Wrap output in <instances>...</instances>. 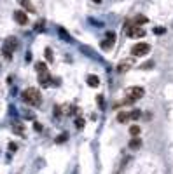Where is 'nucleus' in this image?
I'll return each mask as SVG.
<instances>
[{
  "label": "nucleus",
  "instance_id": "obj_20",
  "mask_svg": "<svg viewBox=\"0 0 173 174\" xmlns=\"http://www.w3.org/2000/svg\"><path fill=\"white\" fill-rule=\"evenodd\" d=\"M33 129H35L37 132H40V131H42V124H39V122H33Z\"/></svg>",
  "mask_w": 173,
  "mask_h": 174
},
{
  "label": "nucleus",
  "instance_id": "obj_8",
  "mask_svg": "<svg viewBox=\"0 0 173 174\" xmlns=\"http://www.w3.org/2000/svg\"><path fill=\"white\" fill-rule=\"evenodd\" d=\"M86 82H88L89 87H98V85H100V78H98L96 75H88Z\"/></svg>",
  "mask_w": 173,
  "mask_h": 174
},
{
  "label": "nucleus",
  "instance_id": "obj_1",
  "mask_svg": "<svg viewBox=\"0 0 173 174\" xmlns=\"http://www.w3.org/2000/svg\"><path fill=\"white\" fill-rule=\"evenodd\" d=\"M21 98H23V101L26 105H33V106H39L40 101H42V96H40V92L35 87H28L26 91H23Z\"/></svg>",
  "mask_w": 173,
  "mask_h": 174
},
{
  "label": "nucleus",
  "instance_id": "obj_9",
  "mask_svg": "<svg viewBox=\"0 0 173 174\" xmlns=\"http://www.w3.org/2000/svg\"><path fill=\"white\" fill-rule=\"evenodd\" d=\"M128 120H130V113H128V112H119V113H117V122L124 124V122H128Z\"/></svg>",
  "mask_w": 173,
  "mask_h": 174
},
{
  "label": "nucleus",
  "instance_id": "obj_21",
  "mask_svg": "<svg viewBox=\"0 0 173 174\" xmlns=\"http://www.w3.org/2000/svg\"><path fill=\"white\" fill-rule=\"evenodd\" d=\"M9 150H11V152H16V150H18L16 143H11V145H9Z\"/></svg>",
  "mask_w": 173,
  "mask_h": 174
},
{
  "label": "nucleus",
  "instance_id": "obj_4",
  "mask_svg": "<svg viewBox=\"0 0 173 174\" xmlns=\"http://www.w3.org/2000/svg\"><path fill=\"white\" fill-rule=\"evenodd\" d=\"M114 42H116V33H114V31H109V33H107V38L102 42V49H103V51H110L112 45H114Z\"/></svg>",
  "mask_w": 173,
  "mask_h": 174
},
{
  "label": "nucleus",
  "instance_id": "obj_3",
  "mask_svg": "<svg viewBox=\"0 0 173 174\" xmlns=\"http://www.w3.org/2000/svg\"><path fill=\"white\" fill-rule=\"evenodd\" d=\"M144 94H145V91H144V87H131L130 89V92H128V99L126 101H123V103H133V101H137V99H140V98H144Z\"/></svg>",
  "mask_w": 173,
  "mask_h": 174
},
{
  "label": "nucleus",
  "instance_id": "obj_11",
  "mask_svg": "<svg viewBox=\"0 0 173 174\" xmlns=\"http://www.w3.org/2000/svg\"><path fill=\"white\" fill-rule=\"evenodd\" d=\"M142 146V139L140 138H133L131 141H130V148L131 150H137V148H140Z\"/></svg>",
  "mask_w": 173,
  "mask_h": 174
},
{
  "label": "nucleus",
  "instance_id": "obj_14",
  "mask_svg": "<svg viewBox=\"0 0 173 174\" xmlns=\"http://www.w3.org/2000/svg\"><path fill=\"white\" fill-rule=\"evenodd\" d=\"M35 70H37L39 73H44V71H47V66H46V63H37V64H35Z\"/></svg>",
  "mask_w": 173,
  "mask_h": 174
},
{
  "label": "nucleus",
  "instance_id": "obj_18",
  "mask_svg": "<svg viewBox=\"0 0 173 174\" xmlns=\"http://www.w3.org/2000/svg\"><path fill=\"white\" fill-rule=\"evenodd\" d=\"M75 127H77V129H82V127H84V119H81V117L75 119Z\"/></svg>",
  "mask_w": 173,
  "mask_h": 174
},
{
  "label": "nucleus",
  "instance_id": "obj_22",
  "mask_svg": "<svg viewBox=\"0 0 173 174\" xmlns=\"http://www.w3.org/2000/svg\"><path fill=\"white\" fill-rule=\"evenodd\" d=\"M93 2H95V3H100V2H102V0H93Z\"/></svg>",
  "mask_w": 173,
  "mask_h": 174
},
{
  "label": "nucleus",
  "instance_id": "obj_10",
  "mask_svg": "<svg viewBox=\"0 0 173 174\" xmlns=\"http://www.w3.org/2000/svg\"><path fill=\"white\" fill-rule=\"evenodd\" d=\"M18 2H19V3H21V5L28 10V12H35V7L32 5V2H30V0H18Z\"/></svg>",
  "mask_w": 173,
  "mask_h": 174
},
{
  "label": "nucleus",
  "instance_id": "obj_12",
  "mask_svg": "<svg viewBox=\"0 0 173 174\" xmlns=\"http://www.w3.org/2000/svg\"><path fill=\"white\" fill-rule=\"evenodd\" d=\"M147 21H149V19H147L144 14H138V16H135V26H137V24H145Z\"/></svg>",
  "mask_w": 173,
  "mask_h": 174
},
{
  "label": "nucleus",
  "instance_id": "obj_13",
  "mask_svg": "<svg viewBox=\"0 0 173 174\" xmlns=\"http://www.w3.org/2000/svg\"><path fill=\"white\" fill-rule=\"evenodd\" d=\"M140 131H142V129H140L138 125H131V127H130V134H131L133 138H138V134H140Z\"/></svg>",
  "mask_w": 173,
  "mask_h": 174
},
{
  "label": "nucleus",
  "instance_id": "obj_7",
  "mask_svg": "<svg viewBox=\"0 0 173 174\" xmlns=\"http://www.w3.org/2000/svg\"><path fill=\"white\" fill-rule=\"evenodd\" d=\"M39 84L42 87H47L51 84V73L49 71H44V73H39Z\"/></svg>",
  "mask_w": 173,
  "mask_h": 174
},
{
  "label": "nucleus",
  "instance_id": "obj_19",
  "mask_svg": "<svg viewBox=\"0 0 173 174\" xmlns=\"http://www.w3.org/2000/svg\"><path fill=\"white\" fill-rule=\"evenodd\" d=\"M67 138H68L67 134H60V136H58V138L54 139V143H58V145H60V143H63V141H67Z\"/></svg>",
  "mask_w": 173,
  "mask_h": 174
},
{
  "label": "nucleus",
  "instance_id": "obj_2",
  "mask_svg": "<svg viewBox=\"0 0 173 174\" xmlns=\"http://www.w3.org/2000/svg\"><path fill=\"white\" fill-rule=\"evenodd\" d=\"M149 51H151V45H149V44H145V42H138V44H135V45H133L131 54H133V56H137V58H140V56L149 54Z\"/></svg>",
  "mask_w": 173,
  "mask_h": 174
},
{
  "label": "nucleus",
  "instance_id": "obj_16",
  "mask_svg": "<svg viewBox=\"0 0 173 174\" xmlns=\"http://www.w3.org/2000/svg\"><path fill=\"white\" fill-rule=\"evenodd\" d=\"M44 54H46V59H47V61H53V51H51L49 47L44 51Z\"/></svg>",
  "mask_w": 173,
  "mask_h": 174
},
{
  "label": "nucleus",
  "instance_id": "obj_6",
  "mask_svg": "<svg viewBox=\"0 0 173 174\" xmlns=\"http://www.w3.org/2000/svg\"><path fill=\"white\" fill-rule=\"evenodd\" d=\"M131 66H133V59H124L123 63L117 64V71L119 73H126L128 70H131Z\"/></svg>",
  "mask_w": 173,
  "mask_h": 174
},
{
  "label": "nucleus",
  "instance_id": "obj_15",
  "mask_svg": "<svg viewBox=\"0 0 173 174\" xmlns=\"http://www.w3.org/2000/svg\"><path fill=\"white\" fill-rule=\"evenodd\" d=\"M154 33H156V35H165V33H166V28H165V26H156V28H154Z\"/></svg>",
  "mask_w": 173,
  "mask_h": 174
},
{
  "label": "nucleus",
  "instance_id": "obj_5",
  "mask_svg": "<svg viewBox=\"0 0 173 174\" xmlns=\"http://www.w3.org/2000/svg\"><path fill=\"white\" fill-rule=\"evenodd\" d=\"M14 21H16L18 24H26V23H28V14H26L25 10H16V12H14Z\"/></svg>",
  "mask_w": 173,
  "mask_h": 174
},
{
  "label": "nucleus",
  "instance_id": "obj_17",
  "mask_svg": "<svg viewBox=\"0 0 173 174\" xmlns=\"http://www.w3.org/2000/svg\"><path fill=\"white\" fill-rule=\"evenodd\" d=\"M130 119H140V110H133V112H130Z\"/></svg>",
  "mask_w": 173,
  "mask_h": 174
}]
</instances>
